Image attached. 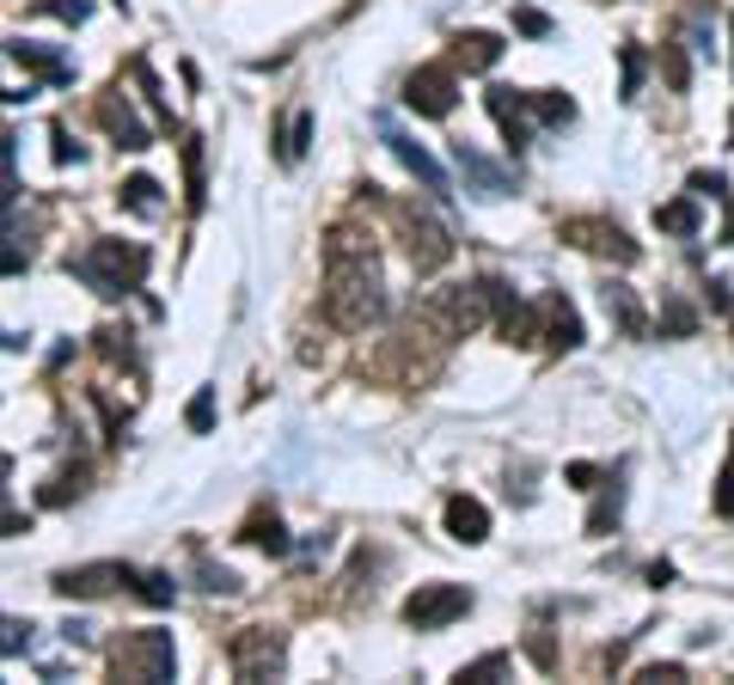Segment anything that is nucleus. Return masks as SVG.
Listing matches in <instances>:
<instances>
[{
    "label": "nucleus",
    "instance_id": "nucleus-1",
    "mask_svg": "<svg viewBox=\"0 0 734 685\" xmlns=\"http://www.w3.org/2000/svg\"><path fill=\"white\" fill-rule=\"evenodd\" d=\"M386 313V276L374 257V239L355 226H337L325 239V318L337 330H367Z\"/></svg>",
    "mask_w": 734,
    "mask_h": 685
},
{
    "label": "nucleus",
    "instance_id": "nucleus-2",
    "mask_svg": "<svg viewBox=\"0 0 734 685\" xmlns=\"http://www.w3.org/2000/svg\"><path fill=\"white\" fill-rule=\"evenodd\" d=\"M74 276L92 282L98 294H129V288H141V276H147V251L123 245V239H98L86 257H74Z\"/></svg>",
    "mask_w": 734,
    "mask_h": 685
},
{
    "label": "nucleus",
    "instance_id": "nucleus-3",
    "mask_svg": "<svg viewBox=\"0 0 734 685\" xmlns=\"http://www.w3.org/2000/svg\"><path fill=\"white\" fill-rule=\"evenodd\" d=\"M227 661H233L239 679H282V667H289V636L270 631V624H251V631H239L233 643H227Z\"/></svg>",
    "mask_w": 734,
    "mask_h": 685
},
{
    "label": "nucleus",
    "instance_id": "nucleus-4",
    "mask_svg": "<svg viewBox=\"0 0 734 685\" xmlns=\"http://www.w3.org/2000/svg\"><path fill=\"white\" fill-rule=\"evenodd\" d=\"M472 612V593L459 588V581H429V588H417L405 600V624L410 631H447L453 619H465Z\"/></svg>",
    "mask_w": 734,
    "mask_h": 685
},
{
    "label": "nucleus",
    "instance_id": "nucleus-5",
    "mask_svg": "<svg viewBox=\"0 0 734 685\" xmlns=\"http://www.w3.org/2000/svg\"><path fill=\"white\" fill-rule=\"evenodd\" d=\"M117 673H129V679H171V667H178V655H171V631H135L117 643Z\"/></svg>",
    "mask_w": 734,
    "mask_h": 685
},
{
    "label": "nucleus",
    "instance_id": "nucleus-6",
    "mask_svg": "<svg viewBox=\"0 0 734 685\" xmlns=\"http://www.w3.org/2000/svg\"><path fill=\"white\" fill-rule=\"evenodd\" d=\"M398 221H405V251H410V264H417V276H434V270L453 257L447 226L429 221V214H410V209H398Z\"/></svg>",
    "mask_w": 734,
    "mask_h": 685
},
{
    "label": "nucleus",
    "instance_id": "nucleus-7",
    "mask_svg": "<svg viewBox=\"0 0 734 685\" xmlns=\"http://www.w3.org/2000/svg\"><path fill=\"white\" fill-rule=\"evenodd\" d=\"M564 239L581 245V251H594V257H612V264H637V239H625L618 221H594V214H581V221H564Z\"/></svg>",
    "mask_w": 734,
    "mask_h": 685
},
{
    "label": "nucleus",
    "instance_id": "nucleus-8",
    "mask_svg": "<svg viewBox=\"0 0 734 685\" xmlns=\"http://www.w3.org/2000/svg\"><path fill=\"white\" fill-rule=\"evenodd\" d=\"M405 105L417 110V117H447V110H453V67H441V62L417 67V74L405 80Z\"/></svg>",
    "mask_w": 734,
    "mask_h": 685
},
{
    "label": "nucleus",
    "instance_id": "nucleus-9",
    "mask_svg": "<svg viewBox=\"0 0 734 685\" xmlns=\"http://www.w3.org/2000/svg\"><path fill=\"white\" fill-rule=\"evenodd\" d=\"M123 581H129L123 563H80V569H62V576H55V593H62V600H98V593L123 588Z\"/></svg>",
    "mask_w": 734,
    "mask_h": 685
},
{
    "label": "nucleus",
    "instance_id": "nucleus-10",
    "mask_svg": "<svg viewBox=\"0 0 734 685\" xmlns=\"http://www.w3.org/2000/svg\"><path fill=\"white\" fill-rule=\"evenodd\" d=\"M386 147H392V154L405 159L410 178H422V190H429V197H447V171L434 166V154H429L422 141H410L405 129H392V123H386Z\"/></svg>",
    "mask_w": 734,
    "mask_h": 685
},
{
    "label": "nucleus",
    "instance_id": "nucleus-11",
    "mask_svg": "<svg viewBox=\"0 0 734 685\" xmlns=\"http://www.w3.org/2000/svg\"><path fill=\"white\" fill-rule=\"evenodd\" d=\"M447 533L459 545H484L490 539V508L478 496H447Z\"/></svg>",
    "mask_w": 734,
    "mask_h": 685
},
{
    "label": "nucleus",
    "instance_id": "nucleus-12",
    "mask_svg": "<svg viewBox=\"0 0 734 685\" xmlns=\"http://www.w3.org/2000/svg\"><path fill=\"white\" fill-rule=\"evenodd\" d=\"M98 117H105V129L117 135V147H135V154H141V147L154 141V135H147V123L129 110V98H123V93H111L105 105H98Z\"/></svg>",
    "mask_w": 734,
    "mask_h": 685
},
{
    "label": "nucleus",
    "instance_id": "nucleus-13",
    "mask_svg": "<svg viewBox=\"0 0 734 685\" xmlns=\"http://www.w3.org/2000/svg\"><path fill=\"white\" fill-rule=\"evenodd\" d=\"M490 117L508 129V147L521 154L526 135H533V129H526V93H514V86H490Z\"/></svg>",
    "mask_w": 734,
    "mask_h": 685
},
{
    "label": "nucleus",
    "instance_id": "nucleus-14",
    "mask_svg": "<svg viewBox=\"0 0 734 685\" xmlns=\"http://www.w3.org/2000/svg\"><path fill=\"white\" fill-rule=\"evenodd\" d=\"M453 159H459V171H465V178L478 185V197H508V171L490 166V159L478 154L472 141H459V147H453Z\"/></svg>",
    "mask_w": 734,
    "mask_h": 685
},
{
    "label": "nucleus",
    "instance_id": "nucleus-15",
    "mask_svg": "<svg viewBox=\"0 0 734 685\" xmlns=\"http://www.w3.org/2000/svg\"><path fill=\"white\" fill-rule=\"evenodd\" d=\"M453 55L472 67V74H484V67L502 62V38H496V31H459V38H453Z\"/></svg>",
    "mask_w": 734,
    "mask_h": 685
},
{
    "label": "nucleus",
    "instance_id": "nucleus-16",
    "mask_svg": "<svg viewBox=\"0 0 734 685\" xmlns=\"http://www.w3.org/2000/svg\"><path fill=\"white\" fill-rule=\"evenodd\" d=\"M545 337H550V349H576L581 342V318H576V306H569L564 294H550L545 301Z\"/></svg>",
    "mask_w": 734,
    "mask_h": 685
},
{
    "label": "nucleus",
    "instance_id": "nucleus-17",
    "mask_svg": "<svg viewBox=\"0 0 734 685\" xmlns=\"http://www.w3.org/2000/svg\"><path fill=\"white\" fill-rule=\"evenodd\" d=\"M7 55H13L19 67H31V74H43V80H55V86H62L67 74H74V67L62 62V55L55 50H38V43H7Z\"/></svg>",
    "mask_w": 734,
    "mask_h": 685
},
{
    "label": "nucleus",
    "instance_id": "nucleus-18",
    "mask_svg": "<svg viewBox=\"0 0 734 685\" xmlns=\"http://www.w3.org/2000/svg\"><path fill=\"white\" fill-rule=\"evenodd\" d=\"M606 313L618 318V330H625V337H642V306H637V294L625 288V282H606Z\"/></svg>",
    "mask_w": 734,
    "mask_h": 685
},
{
    "label": "nucleus",
    "instance_id": "nucleus-19",
    "mask_svg": "<svg viewBox=\"0 0 734 685\" xmlns=\"http://www.w3.org/2000/svg\"><path fill=\"white\" fill-rule=\"evenodd\" d=\"M245 539L251 545H263V551H275V557H282V551H289V533H282V520H275V508L270 514H251V520H245Z\"/></svg>",
    "mask_w": 734,
    "mask_h": 685
},
{
    "label": "nucleus",
    "instance_id": "nucleus-20",
    "mask_svg": "<svg viewBox=\"0 0 734 685\" xmlns=\"http://www.w3.org/2000/svg\"><path fill=\"white\" fill-rule=\"evenodd\" d=\"M306 135H313V117H306V110H289V117H282V147H275L282 166H294V159L306 154Z\"/></svg>",
    "mask_w": 734,
    "mask_h": 685
},
{
    "label": "nucleus",
    "instance_id": "nucleus-21",
    "mask_svg": "<svg viewBox=\"0 0 734 685\" xmlns=\"http://www.w3.org/2000/svg\"><path fill=\"white\" fill-rule=\"evenodd\" d=\"M184 190H190V209H202L209 185H202V141L197 135H184Z\"/></svg>",
    "mask_w": 734,
    "mask_h": 685
},
{
    "label": "nucleus",
    "instance_id": "nucleus-22",
    "mask_svg": "<svg viewBox=\"0 0 734 685\" xmlns=\"http://www.w3.org/2000/svg\"><path fill=\"white\" fill-rule=\"evenodd\" d=\"M117 202H123V209H135V214H159V185H154V178H129V185L117 190Z\"/></svg>",
    "mask_w": 734,
    "mask_h": 685
},
{
    "label": "nucleus",
    "instance_id": "nucleus-23",
    "mask_svg": "<svg viewBox=\"0 0 734 685\" xmlns=\"http://www.w3.org/2000/svg\"><path fill=\"white\" fill-rule=\"evenodd\" d=\"M656 226H661V233L692 239L698 233V209H692V202H668V209H656Z\"/></svg>",
    "mask_w": 734,
    "mask_h": 685
},
{
    "label": "nucleus",
    "instance_id": "nucleus-24",
    "mask_svg": "<svg viewBox=\"0 0 734 685\" xmlns=\"http://www.w3.org/2000/svg\"><path fill=\"white\" fill-rule=\"evenodd\" d=\"M135 593H141L147 607H171L178 581H171V576H159V569H147V576H135Z\"/></svg>",
    "mask_w": 734,
    "mask_h": 685
},
{
    "label": "nucleus",
    "instance_id": "nucleus-25",
    "mask_svg": "<svg viewBox=\"0 0 734 685\" xmlns=\"http://www.w3.org/2000/svg\"><path fill=\"white\" fill-rule=\"evenodd\" d=\"M31 649V619H7L0 612V655H25Z\"/></svg>",
    "mask_w": 734,
    "mask_h": 685
},
{
    "label": "nucleus",
    "instance_id": "nucleus-26",
    "mask_svg": "<svg viewBox=\"0 0 734 685\" xmlns=\"http://www.w3.org/2000/svg\"><path fill=\"white\" fill-rule=\"evenodd\" d=\"M526 105H533L545 123H569V117H576V105H569L564 93H526Z\"/></svg>",
    "mask_w": 734,
    "mask_h": 685
},
{
    "label": "nucleus",
    "instance_id": "nucleus-27",
    "mask_svg": "<svg viewBox=\"0 0 734 685\" xmlns=\"http://www.w3.org/2000/svg\"><path fill=\"white\" fill-rule=\"evenodd\" d=\"M184 422H190L197 435H209V429H214V392H197V398H190V410H184Z\"/></svg>",
    "mask_w": 734,
    "mask_h": 685
},
{
    "label": "nucleus",
    "instance_id": "nucleus-28",
    "mask_svg": "<svg viewBox=\"0 0 734 685\" xmlns=\"http://www.w3.org/2000/svg\"><path fill=\"white\" fill-rule=\"evenodd\" d=\"M618 67H625V98H637V86H642V50H637V43L618 50Z\"/></svg>",
    "mask_w": 734,
    "mask_h": 685
},
{
    "label": "nucleus",
    "instance_id": "nucleus-29",
    "mask_svg": "<svg viewBox=\"0 0 734 685\" xmlns=\"http://www.w3.org/2000/svg\"><path fill=\"white\" fill-rule=\"evenodd\" d=\"M502 667H508V655H484V661H472V667H459V679H478V685H484V679H496Z\"/></svg>",
    "mask_w": 734,
    "mask_h": 685
},
{
    "label": "nucleus",
    "instance_id": "nucleus-30",
    "mask_svg": "<svg viewBox=\"0 0 734 685\" xmlns=\"http://www.w3.org/2000/svg\"><path fill=\"white\" fill-rule=\"evenodd\" d=\"M202 588H209V593H239V576H233V569L202 563Z\"/></svg>",
    "mask_w": 734,
    "mask_h": 685
},
{
    "label": "nucleus",
    "instance_id": "nucleus-31",
    "mask_svg": "<svg viewBox=\"0 0 734 685\" xmlns=\"http://www.w3.org/2000/svg\"><path fill=\"white\" fill-rule=\"evenodd\" d=\"M514 31H526V38H545V31H550V19L538 13V7H521V13H514Z\"/></svg>",
    "mask_w": 734,
    "mask_h": 685
},
{
    "label": "nucleus",
    "instance_id": "nucleus-32",
    "mask_svg": "<svg viewBox=\"0 0 734 685\" xmlns=\"http://www.w3.org/2000/svg\"><path fill=\"white\" fill-rule=\"evenodd\" d=\"M50 13H55V19H67V25H86L92 0H50Z\"/></svg>",
    "mask_w": 734,
    "mask_h": 685
},
{
    "label": "nucleus",
    "instance_id": "nucleus-33",
    "mask_svg": "<svg viewBox=\"0 0 734 685\" xmlns=\"http://www.w3.org/2000/svg\"><path fill=\"white\" fill-rule=\"evenodd\" d=\"M668 80H673V93H685V86H692V67H685V55L673 50V43H668Z\"/></svg>",
    "mask_w": 734,
    "mask_h": 685
},
{
    "label": "nucleus",
    "instance_id": "nucleus-34",
    "mask_svg": "<svg viewBox=\"0 0 734 685\" xmlns=\"http://www.w3.org/2000/svg\"><path fill=\"white\" fill-rule=\"evenodd\" d=\"M716 508H722V514H734V460L722 465V489H716Z\"/></svg>",
    "mask_w": 734,
    "mask_h": 685
},
{
    "label": "nucleus",
    "instance_id": "nucleus-35",
    "mask_svg": "<svg viewBox=\"0 0 734 685\" xmlns=\"http://www.w3.org/2000/svg\"><path fill=\"white\" fill-rule=\"evenodd\" d=\"M668 330H680V337H685V330H692V313H685V306H668Z\"/></svg>",
    "mask_w": 734,
    "mask_h": 685
},
{
    "label": "nucleus",
    "instance_id": "nucleus-36",
    "mask_svg": "<svg viewBox=\"0 0 734 685\" xmlns=\"http://www.w3.org/2000/svg\"><path fill=\"white\" fill-rule=\"evenodd\" d=\"M55 159H62V166H67V159H80V147H74V141H67V135H62V129H55Z\"/></svg>",
    "mask_w": 734,
    "mask_h": 685
},
{
    "label": "nucleus",
    "instance_id": "nucleus-37",
    "mask_svg": "<svg viewBox=\"0 0 734 685\" xmlns=\"http://www.w3.org/2000/svg\"><path fill=\"white\" fill-rule=\"evenodd\" d=\"M0 270H25V257H19L13 245H0Z\"/></svg>",
    "mask_w": 734,
    "mask_h": 685
},
{
    "label": "nucleus",
    "instance_id": "nucleus-38",
    "mask_svg": "<svg viewBox=\"0 0 734 685\" xmlns=\"http://www.w3.org/2000/svg\"><path fill=\"white\" fill-rule=\"evenodd\" d=\"M7 202H13V178H7V171H0V209H7Z\"/></svg>",
    "mask_w": 734,
    "mask_h": 685
},
{
    "label": "nucleus",
    "instance_id": "nucleus-39",
    "mask_svg": "<svg viewBox=\"0 0 734 685\" xmlns=\"http://www.w3.org/2000/svg\"><path fill=\"white\" fill-rule=\"evenodd\" d=\"M7 472H13V460H7V453H0V477H7Z\"/></svg>",
    "mask_w": 734,
    "mask_h": 685
}]
</instances>
